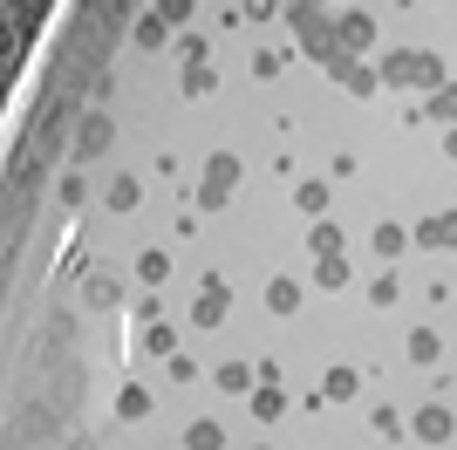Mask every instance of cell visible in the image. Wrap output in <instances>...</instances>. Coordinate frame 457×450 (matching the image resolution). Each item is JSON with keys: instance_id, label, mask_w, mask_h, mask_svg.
<instances>
[{"instance_id": "20", "label": "cell", "mask_w": 457, "mask_h": 450, "mask_svg": "<svg viewBox=\"0 0 457 450\" xmlns=\"http://www.w3.org/2000/svg\"><path fill=\"white\" fill-rule=\"evenodd\" d=\"M116 416H123V423H144V416H151V389H144V382H130V389L116 396Z\"/></svg>"}, {"instance_id": "5", "label": "cell", "mask_w": 457, "mask_h": 450, "mask_svg": "<svg viewBox=\"0 0 457 450\" xmlns=\"http://www.w3.org/2000/svg\"><path fill=\"white\" fill-rule=\"evenodd\" d=\"M226 307H232V287L226 280H205V287H198V300H191V328H219Z\"/></svg>"}, {"instance_id": "18", "label": "cell", "mask_w": 457, "mask_h": 450, "mask_svg": "<svg viewBox=\"0 0 457 450\" xmlns=\"http://www.w3.org/2000/svg\"><path fill=\"white\" fill-rule=\"evenodd\" d=\"M267 307H273V314H301V280H287V273L267 280Z\"/></svg>"}, {"instance_id": "15", "label": "cell", "mask_w": 457, "mask_h": 450, "mask_svg": "<svg viewBox=\"0 0 457 450\" xmlns=\"http://www.w3.org/2000/svg\"><path fill=\"white\" fill-rule=\"evenodd\" d=\"M246 403H253V416H260V423H280V416H287V396H280V382H260V389H253Z\"/></svg>"}, {"instance_id": "27", "label": "cell", "mask_w": 457, "mask_h": 450, "mask_svg": "<svg viewBox=\"0 0 457 450\" xmlns=\"http://www.w3.org/2000/svg\"><path fill=\"white\" fill-rule=\"evenodd\" d=\"M307 246H314V253H342V225H314V232H307Z\"/></svg>"}, {"instance_id": "10", "label": "cell", "mask_w": 457, "mask_h": 450, "mask_svg": "<svg viewBox=\"0 0 457 450\" xmlns=\"http://www.w3.org/2000/svg\"><path fill=\"white\" fill-rule=\"evenodd\" d=\"M212 382H219L226 396H253V389H260V362H219Z\"/></svg>"}, {"instance_id": "17", "label": "cell", "mask_w": 457, "mask_h": 450, "mask_svg": "<svg viewBox=\"0 0 457 450\" xmlns=\"http://www.w3.org/2000/svg\"><path fill=\"white\" fill-rule=\"evenodd\" d=\"M423 123H444V130H457V82L430 89V110H423Z\"/></svg>"}, {"instance_id": "28", "label": "cell", "mask_w": 457, "mask_h": 450, "mask_svg": "<svg viewBox=\"0 0 457 450\" xmlns=\"http://www.w3.org/2000/svg\"><path fill=\"white\" fill-rule=\"evenodd\" d=\"M280 69H287V55H280V48H260V55H253V75H260V82H273Z\"/></svg>"}, {"instance_id": "1", "label": "cell", "mask_w": 457, "mask_h": 450, "mask_svg": "<svg viewBox=\"0 0 457 450\" xmlns=\"http://www.w3.org/2000/svg\"><path fill=\"white\" fill-rule=\"evenodd\" d=\"M376 69H382V89H444L451 82L444 55H430V48H389Z\"/></svg>"}, {"instance_id": "26", "label": "cell", "mask_w": 457, "mask_h": 450, "mask_svg": "<svg viewBox=\"0 0 457 450\" xmlns=\"http://www.w3.org/2000/svg\"><path fill=\"white\" fill-rule=\"evenodd\" d=\"M369 300H376V307H396V300H403V280H396V273H382V280H369Z\"/></svg>"}, {"instance_id": "7", "label": "cell", "mask_w": 457, "mask_h": 450, "mask_svg": "<svg viewBox=\"0 0 457 450\" xmlns=\"http://www.w3.org/2000/svg\"><path fill=\"white\" fill-rule=\"evenodd\" d=\"M328 75H335V82H342L348 96H376V89H382V69H369L362 55H342V62H335Z\"/></svg>"}, {"instance_id": "13", "label": "cell", "mask_w": 457, "mask_h": 450, "mask_svg": "<svg viewBox=\"0 0 457 450\" xmlns=\"http://www.w3.org/2000/svg\"><path fill=\"white\" fill-rule=\"evenodd\" d=\"M369 246H376L382 260H403V253L417 246V232H403V225H376V232H369Z\"/></svg>"}, {"instance_id": "2", "label": "cell", "mask_w": 457, "mask_h": 450, "mask_svg": "<svg viewBox=\"0 0 457 450\" xmlns=\"http://www.w3.org/2000/svg\"><path fill=\"white\" fill-rule=\"evenodd\" d=\"M287 21H294V35H301V48L321 69H335L342 62V41H335V21H321V7H287Z\"/></svg>"}, {"instance_id": "24", "label": "cell", "mask_w": 457, "mask_h": 450, "mask_svg": "<svg viewBox=\"0 0 457 450\" xmlns=\"http://www.w3.org/2000/svg\"><path fill=\"white\" fill-rule=\"evenodd\" d=\"M164 273H171V253H144V260H137V280L144 287H157Z\"/></svg>"}, {"instance_id": "23", "label": "cell", "mask_w": 457, "mask_h": 450, "mask_svg": "<svg viewBox=\"0 0 457 450\" xmlns=\"http://www.w3.org/2000/svg\"><path fill=\"white\" fill-rule=\"evenodd\" d=\"M437 348H444V341L430 335V328H410V362H417V369H430V362H437Z\"/></svg>"}, {"instance_id": "6", "label": "cell", "mask_w": 457, "mask_h": 450, "mask_svg": "<svg viewBox=\"0 0 457 450\" xmlns=\"http://www.w3.org/2000/svg\"><path fill=\"white\" fill-rule=\"evenodd\" d=\"M110 144H116V123H110L103 110H89V116L76 123V157H103Z\"/></svg>"}, {"instance_id": "21", "label": "cell", "mask_w": 457, "mask_h": 450, "mask_svg": "<svg viewBox=\"0 0 457 450\" xmlns=\"http://www.w3.org/2000/svg\"><path fill=\"white\" fill-rule=\"evenodd\" d=\"M294 205H301L307 219H321V212H328V185H321V178H301V185H294Z\"/></svg>"}, {"instance_id": "12", "label": "cell", "mask_w": 457, "mask_h": 450, "mask_svg": "<svg viewBox=\"0 0 457 450\" xmlns=\"http://www.w3.org/2000/svg\"><path fill=\"white\" fill-rule=\"evenodd\" d=\"M314 287H328V294H348V287H355V266H348L342 253H328V260L314 266Z\"/></svg>"}, {"instance_id": "8", "label": "cell", "mask_w": 457, "mask_h": 450, "mask_svg": "<svg viewBox=\"0 0 457 450\" xmlns=\"http://www.w3.org/2000/svg\"><path fill=\"white\" fill-rule=\"evenodd\" d=\"M335 41H342V55H369L376 48V14H342L335 21Z\"/></svg>"}, {"instance_id": "16", "label": "cell", "mask_w": 457, "mask_h": 450, "mask_svg": "<svg viewBox=\"0 0 457 450\" xmlns=\"http://www.w3.org/2000/svg\"><path fill=\"white\" fill-rule=\"evenodd\" d=\"M178 89L185 96H212L219 89V69H212V62H185V69H178Z\"/></svg>"}, {"instance_id": "14", "label": "cell", "mask_w": 457, "mask_h": 450, "mask_svg": "<svg viewBox=\"0 0 457 450\" xmlns=\"http://www.w3.org/2000/svg\"><path fill=\"white\" fill-rule=\"evenodd\" d=\"M103 198H110V212H137V205H144V185H137L130 171H116V178H110V191H103Z\"/></svg>"}, {"instance_id": "25", "label": "cell", "mask_w": 457, "mask_h": 450, "mask_svg": "<svg viewBox=\"0 0 457 450\" xmlns=\"http://www.w3.org/2000/svg\"><path fill=\"white\" fill-rule=\"evenodd\" d=\"M144 348H151V355H178V335L164 321H151V328H144Z\"/></svg>"}, {"instance_id": "32", "label": "cell", "mask_w": 457, "mask_h": 450, "mask_svg": "<svg viewBox=\"0 0 457 450\" xmlns=\"http://www.w3.org/2000/svg\"><path fill=\"white\" fill-rule=\"evenodd\" d=\"M164 362H171V382H198V362L191 355H164Z\"/></svg>"}, {"instance_id": "4", "label": "cell", "mask_w": 457, "mask_h": 450, "mask_svg": "<svg viewBox=\"0 0 457 450\" xmlns=\"http://www.w3.org/2000/svg\"><path fill=\"white\" fill-rule=\"evenodd\" d=\"M410 437H417V444H451V437H457L451 403H423V410L410 416Z\"/></svg>"}, {"instance_id": "34", "label": "cell", "mask_w": 457, "mask_h": 450, "mask_svg": "<svg viewBox=\"0 0 457 450\" xmlns=\"http://www.w3.org/2000/svg\"><path fill=\"white\" fill-rule=\"evenodd\" d=\"M212 55V41L205 35H191V28H185V62H205Z\"/></svg>"}, {"instance_id": "35", "label": "cell", "mask_w": 457, "mask_h": 450, "mask_svg": "<svg viewBox=\"0 0 457 450\" xmlns=\"http://www.w3.org/2000/svg\"><path fill=\"white\" fill-rule=\"evenodd\" d=\"M444 157H451V164H457V130H444Z\"/></svg>"}, {"instance_id": "11", "label": "cell", "mask_w": 457, "mask_h": 450, "mask_svg": "<svg viewBox=\"0 0 457 450\" xmlns=\"http://www.w3.org/2000/svg\"><path fill=\"white\" fill-rule=\"evenodd\" d=\"M355 389H362V375L348 369V362H335V369L321 375V403H355Z\"/></svg>"}, {"instance_id": "29", "label": "cell", "mask_w": 457, "mask_h": 450, "mask_svg": "<svg viewBox=\"0 0 457 450\" xmlns=\"http://www.w3.org/2000/svg\"><path fill=\"white\" fill-rule=\"evenodd\" d=\"M376 437H389V444H410V430H403L396 410H376Z\"/></svg>"}, {"instance_id": "9", "label": "cell", "mask_w": 457, "mask_h": 450, "mask_svg": "<svg viewBox=\"0 0 457 450\" xmlns=\"http://www.w3.org/2000/svg\"><path fill=\"white\" fill-rule=\"evenodd\" d=\"M417 232V246H430V253H451L457 246V212H430L423 225H410Z\"/></svg>"}, {"instance_id": "3", "label": "cell", "mask_w": 457, "mask_h": 450, "mask_svg": "<svg viewBox=\"0 0 457 450\" xmlns=\"http://www.w3.org/2000/svg\"><path fill=\"white\" fill-rule=\"evenodd\" d=\"M239 178H246V164L232 157V150H212L205 157V178H198V212H219L239 191Z\"/></svg>"}, {"instance_id": "36", "label": "cell", "mask_w": 457, "mask_h": 450, "mask_svg": "<svg viewBox=\"0 0 457 450\" xmlns=\"http://www.w3.org/2000/svg\"><path fill=\"white\" fill-rule=\"evenodd\" d=\"M287 7H321V0H287Z\"/></svg>"}, {"instance_id": "33", "label": "cell", "mask_w": 457, "mask_h": 450, "mask_svg": "<svg viewBox=\"0 0 457 450\" xmlns=\"http://www.w3.org/2000/svg\"><path fill=\"white\" fill-rule=\"evenodd\" d=\"M82 198H89V185H82L76 171H69V178H62V205H82Z\"/></svg>"}, {"instance_id": "22", "label": "cell", "mask_w": 457, "mask_h": 450, "mask_svg": "<svg viewBox=\"0 0 457 450\" xmlns=\"http://www.w3.org/2000/svg\"><path fill=\"white\" fill-rule=\"evenodd\" d=\"M185 450H226V430H219L212 416H198V423L185 430Z\"/></svg>"}, {"instance_id": "31", "label": "cell", "mask_w": 457, "mask_h": 450, "mask_svg": "<svg viewBox=\"0 0 457 450\" xmlns=\"http://www.w3.org/2000/svg\"><path fill=\"white\" fill-rule=\"evenodd\" d=\"M191 7H198V0H157V14L171 21V28H191Z\"/></svg>"}, {"instance_id": "30", "label": "cell", "mask_w": 457, "mask_h": 450, "mask_svg": "<svg viewBox=\"0 0 457 450\" xmlns=\"http://www.w3.org/2000/svg\"><path fill=\"white\" fill-rule=\"evenodd\" d=\"M116 300H123L116 280H110V273H96V280H89V307H116Z\"/></svg>"}, {"instance_id": "19", "label": "cell", "mask_w": 457, "mask_h": 450, "mask_svg": "<svg viewBox=\"0 0 457 450\" xmlns=\"http://www.w3.org/2000/svg\"><path fill=\"white\" fill-rule=\"evenodd\" d=\"M164 41H171V21L157 14V7H151V14H137V48H164Z\"/></svg>"}]
</instances>
